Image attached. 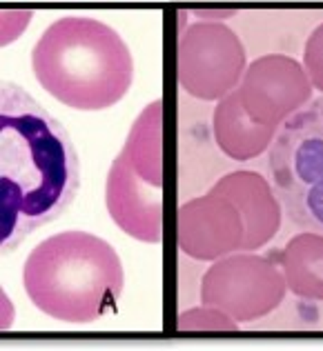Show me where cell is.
I'll return each mask as SVG.
<instances>
[{
	"mask_svg": "<svg viewBox=\"0 0 323 351\" xmlns=\"http://www.w3.org/2000/svg\"><path fill=\"white\" fill-rule=\"evenodd\" d=\"M80 162L69 134L16 82L0 85V252L12 254L76 198Z\"/></svg>",
	"mask_w": 323,
	"mask_h": 351,
	"instance_id": "6da1fadb",
	"label": "cell"
},
{
	"mask_svg": "<svg viewBox=\"0 0 323 351\" xmlns=\"http://www.w3.org/2000/svg\"><path fill=\"white\" fill-rule=\"evenodd\" d=\"M38 85L78 112L114 107L134 80V60L114 27L87 16H65L43 32L32 51Z\"/></svg>",
	"mask_w": 323,
	"mask_h": 351,
	"instance_id": "7a4b0ae2",
	"label": "cell"
},
{
	"mask_svg": "<svg viewBox=\"0 0 323 351\" xmlns=\"http://www.w3.org/2000/svg\"><path fill=\"white\" fill-rule=\"evenodd\" d=\"M23 285L32 304L45 316L87 325L116 307L125 271L107 240L87 232H63L32 249Z\"/></svg>",
	"mask_w": 323,
	"mask_h": 351,
	"instance_id": "3957f363",
	"label": "cell"
},
{
	"mask_svg": "<svg viewBox=\"0 0 323 351\" xmlns=\"http://www.w3.org/2000/svg\"><path fill=\"white\" fill-rule=\"evenodd\" d=\"M267 171L290 223L323 234V96L279 127L267 154Z\"/></svg>",
	"mask_w": 323,
	"mask_h": 351,
	"instance_id": "277c9868",
	"label": "cell"
},
{
	"mask_svg": "<svg viewBox=\"0 0 323 351\" xmlns=\"http://www.w3.org/2000/svg\"><path fill=\"white\" fill-rule=\"evenodd\" d=\"M283 271L254 252L219 258L201 280L203 304L225 311L236 322H252L272 313L285 298Z\"/></svg>",
	"mask_w": 323,
	"mask_h": 351,
	"instance_id": "5b68a950",
	"label": "cell"
},
{
	"mask_svg": "<svg viewBox=\"0 0 323 351\" xmlns=\"http://www.w3.org/2000/svg\"><path fill=\"white\" fill-rule=\"evenodd\" d=\"M247 56L241 38L223 23H194L179 38V85L199 100H221L241 85Z\"/></svg>",
	"mask_w": 323,
	"mask_h": 351,
	"instance_id": "8992f818",
	"label": "cell"
},
{
	"mask_svg": "<svg viewBox=\"0 0 323 351\" xmlns=\"http://www.w3.org/2000/svg\"><path fill=\"white\" fill-rule=\"evenodd\" d=\"M245 114L256 125L281 127L312 98L303 64L285 53H267L252 60L236 87Z\"/></svg>",
	"mask_w": 323,
	"mask_h": 351,
	"instance_id": "52a82bcc",
	"label": "cell"
},
{
	"mask_svg": "<svg viewBox=\"0 0 323 351\" xmlns=\"http://www.w3.org/2000/svg\"><path fill=\"white\" fill-rule=\"evenodd\" d=\"M243 218L232 200L214 191L183 202L177 216L179 249L194 261L214 263L241 252Z\"/></svg>",
	"mask_w": 323,
	"mask_h": 351,
	"instance_id": "ba28073f",
	"label": "cell"
},
{
	"mask_svg": "<svg viewBox=\"0 0 323 351\" xmlns=\"http://www.w3.org/2000/svg\"><path fill=\"white\" fill-rule=\"evenodd\" d=\"M105 205L121 232L141 243L156 245L163 238V193L132 171L121 154L107 173Z\"/></svg>",
	"mask_w": 323,
	"mask_h": 351,
	"instance_id": "9c48e42d",
	"label": "cell"
},
{
	"mask_svg": "<svg viewBox=\"0 0 323 351\" xmlns=\"http://www.w3.org/2000/svg\"><path fill=\"white\" fill-rule=\"evenodd\" d=\"M210 191L232 200L241 214L245 227L241 252H256L279 234L283 207L265 176L247 169L232 171L225 173Z\"/></svg>",
	"mask_w": 323,
	"mask_h": 351,
	"instance_id": "30bf717a",
	"label": "cell"
},
{
	"mask_svg": "<svg viewBox=\"0 0 323 351\" xmlns=\"http://www.w3.org/2000/svg\"><path fill=\"white\" fill-rule=\"evenodd\" d=\"M212 132L219 149L232 160H252L270 149L279 127L256 125L254 120L245 114V109L238 98V91L221 98L214 114H212Z\"/></svg>",
	"mask_w": 323,
	"mask_h": 351,
	"instance_id": "8fae6325",
	"label": "cell"
},
{
	"mask_svg": "<svg viewBox=\"0 0 323 351\" xmlns=\"http://www.w3.org/2000/svg\"><path fill=\"white\" fill-rule=\"evenodd\" d=\"M121 156L132 171L150 182L152 187H163V103L154 100L138 118L125 138Z\"/></svg>",
	"mask_w": 323,
	"mask_h": 351,
	"instance_id": "7c38bea8",
	"label": "cell"
},
{
	"mask_svg": "<svg viewBox=\"0 0 323 351\" xmlns=\"http://www.w3.org/2000/svg\"><path fill=\"white\" fill-rule=\"evenodd\" d=\"M288 291L303 300H323V234L301 232L279 252Z\"/></svg>",
	"mask_w": 323,
	"mask_h": 351,
	"instance_id": "4fadbf2b",
	"label": "cell"
},
{
	"mask_svg": "<svg viewBox=\"0 0 323 351\" xmlns=\"http://www.w3.org/2000/svg\"><path fill=\"white\" fill-rule=\"evenodd\" d=\"M177 327L181 331H236L238 322L230 318L225 311L203 304V307H192L183 311L177 320Z\"/></svg>",
	"mask_w": 323,
	"mask_h": 351,
	"instance_id": "5bb4252c",
	"label": "cell"
},
{
	"mask_svg": "<svg viewBox=\"0 0 323 351\" xmlns=\"http://www.w3.org/2000/svg\"><path fill=\"white\" fill-rule=\"evenodd\" d=\"M303 69H306L312 89L323 94V23L310 34L303 49Z\"/></svg>",
	"mask_w": 323,
	"mask_h": 351,
	"instance_id": "9a60e30c",
	"label": "cell"
},
{
	"mask_svg": "<svg viewBox=\"0 0 323 351\" xmlns=\"http://www.w3.org/2000/svg\"><path fill=\"white\" fill-rule=\"evenodd\" d=\"M0 25H3V45H9L18 34H21L27 23H30V12H3L0 14Z\"/></svg>",
	"mask_w": 323,
	"mask_h": 351,
	"instance_id": "2e32d148",
	"label": "cell"
},
{
	"mask_svg": "<svg viewBox=\"0 0 323 351\" xmlns=\"http://www.w3.org/2000/svg\"><path fill=\"white\" fill-rule=\"evenodd\" d=\"M194 16L199 18L201 23H221V21H227V18L234 16V9H194L192 12Z\"/></svg>",
	"mask_w": 323,
	"mask_h": 351,
	"instance_id": "e0dca14e",
	"label": "cell"
}]
</instances>
